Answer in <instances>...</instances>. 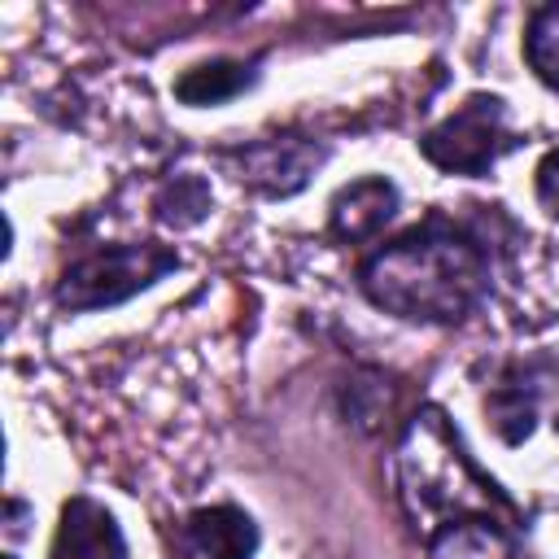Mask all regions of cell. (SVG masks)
Listing matches in <instances>:
<instances>
[{"label": "cell", "mask_w": 559, "mask_h": 559, "mask_svg": "<svg viewBox=\"0 0 559 559\" xmlns=\"http://www.w3.org/2000/svg\"><path fill=\"white\" fill-rule=\"evenodd\" d=\"M362 293L411 323H459L489 297L485 245L432 214L362 262Z\"/></svg>", "instance_id": "6da1fadb"}, {"label": "cell", "mask_w": 559, "mask_h": 559, "mask_svg": "<svg viewBox=\"0 0 559 559\" xmlns=\"http://www.w3.org/2000/svg\"><path fill=\"white\" fill-rule=\"evenodd\" d=\"M397 498L411 524L432 537L463 520L515 524V502L472 463L459 432L437 406H424L397 441Z\"/></svg>", "instance_id": "7a4b0ae2"}, {"label": "cell", "mask_w": 559, "mask_h": 559, "mask_svg": "<svg viewBox=\"0 0 559 559\" xmlns=\"http://www.w3.org/2000/svg\"><path fill=\"white\" fill-rule=\"evenodd\" d=\"M179 266V253L166 245H109L96 253H83L79 262H70L57 280V306L61 310H105L118 306L135 293H144L148 284H157L166 271Z\"/></svg>", "instance_id": "3957f363"}, {"label": "cell", "mask_w": 559, "mask_h": 559, "mask_svg": "<svg viewBox=\"0 0 559 559\" xmlns=\"http://www.w3.org/2000/svg\"><path fill=\"white\" fill-rule=\"evenodd\" d=\"M511 144L507 131V105L498 96H467L450 118H441L432 131H424L419 153L450 175H485L502 148Z\"/></svg>", "instance_id": "277c9868"}, {"label": "cell", "mask_w": 559, "mask_h": 559, "mask_svg": "<svg viewBox=\"0 0 559 559\" xmlns=\"http://www.w3.org/2000/svg\"><path fill=\"white\" fill-rule=\"evenodd\" d=\"M227 157L236 162L240 183H249V188H258L266 197H288V192L306 188V179L323 162V148L301 140V135H275V140L245 144V148H236Z\"/></svg>", "instance_id": "5b68a950"}, {"label": "cell", "mask_w": 559, "mask_h": 559, "mask_svg": "<svg viewBox=\"0 0 559 559\" xmlns=\"http://www.w3.org/2000/svg\"><path fill=\"white\" fill-rule=\"evenodd\" d=\"M183 559H253L258 524L240 507H201L179 524Z\"/></svg>", "instance_id": "8992f818"}, {"label": "cell", "mask_w": 559, "mask_h": 559, "mask_svg": "<svg viewBox=\"0 0 559 559\" xmlns=\"http://www.w3.org/2000/svg\"><path fill=\"white\" fill-rule=\"evenodd\" d=\"M48 559H127V537L96 498H70Z\"/></svg>", "instance_id": "52a82bcc"}, {"label": "cell", "mask_w": 559, "mask_h": 559, "mask_svg": "<svg viewBox=\"0 0 559 559\" xmlns=\"http://www.w3.org/2000/svg\"><path fill=\"white\" fill-rule=\"evenodd\" d=\"M393 214H397V188L389 179H358V183H349L332 197L328 227H332L336 240L358 245V240L380 236Z\"/></svg>", "instance_id": "ba28073f"}, {"label": "cell", "mask_w": 559, "mask_h": 559, "mask_svg": "<svg viewBox=\"0 0 559 559\" xmlns=\"http://www.w3.org/2000/svg\"><path fill=\"white\" fill-rule=\"evenodd\" d=\"M428 555L432 559H528L511 542L507 524H493V520H463V524L432 533Z\"/></svg>", "instance_id": "9c48e42d"}, {"label": "cell", "mask_w": 559, "mask_h": 559, "mask_svg": "<svg viewBox=\"0 0 559 559\" xmlns=\"http://www.w3.org/2000/svg\"><path fill=\"white\" fill-rule=\"evenodd\" d=\"M249 83H253V61L214 57V61H201V66L183 70L175 79V96L183 105H223V100L240 96Z\"/></svg>", "instance_id": "30bf717a"}, {"label": "cell", "mask_w": 559, "mask_h": 559, "mask_svg": "<svg viewBox=\"0 0 559 559\" xmlns=\"http://www.w3.org/2000/svg\"><path fill=\"white\" fill-rule=\"evenodd\" d=\"M489 415L502 432V441H524L533 432V415H537V384L528 376H507L493 393H489Z\"/></svg>", "instance_id": "8fae6325"}, {"label": "cell", "mask_w": 559, "mask_h": 559, "mask_svg": "<svg viewBox=\"0 0 559 559\" xmlns=\"http://www.w3.org/2000/svg\"><path fill=\"white\" fill-rule=\"evenodd\" d=\"M524 57L546 87H559V0L533 9L524 26Z\"/></svg>", "instance_id": "7c38bea8"}, {"label": "cell", "mask_w": 559, "mask_h": 559, "mask_svg": "<svg viewBox=\"0 0 559 559\" xmlns=\"http://www.w3.org/2000/svg\"><path fill=\"white\" fill-rule=\"evenodd\" d=\"M153 205H157V218H162V223H170V227H192V223H201L205 210H210V188H205L201 175H175L170 183H162V192H157Z\"/></svg>", "instance_id": "4fadbf2b"}, {"label": "cell", "mask_w": 559, "mask_h": 559, "mask_svg": "<svg viewBox=\"0 0 559 559\" xmlns=\"http://www.w3.org/2000/svg\"><path fill=\"white\" fill-rule=\"evenodd\" d=\"M537 201L550 218H559V148H550L537 166Z\"/></svg>", "instance_id": "5bb4252c"}]
</instances>
